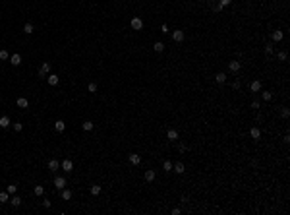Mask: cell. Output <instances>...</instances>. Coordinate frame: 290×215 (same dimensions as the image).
I'll list each match as a JSON object with an SVG mask.
<instances>
[{
	"instance_id": "6da1fadb",
	"label": "cell",
	"mask_w": 290,
	"mask_h": 215,
	"mask_svg": "<svg viewBox=\"0 0 290 215\" xmlns=\"http://www.w3.org/2000/svg\"><path fill=\"white\" fill-rule=\"evenodd\" d=\"M130 25H132L134 31H141L143 29V20L141 18H132V23H130Z\"/></svg>"
},
{
	"instance_id": "7a4b0ae2",
	"label": "cell",
	"mask_w": 290,
	"mask_h": 215,
	"mask_svg": "<svg viewBox=\"0 0 290 215\" xmlns=\"http://www.w3.org/2000/svg\"><path fill=\"white\" fill-rule=\"evenodd\" d=\"M48 72H50V64H48V62H43L41 68H39V78H46Z\"/></svg>"
},
{
	"instance_id": "3957f363",
	"label": "cell",
	"mask_w": 290,
	"mask_h": 215,
	"mask_svg": "<svg viewBox=\"0 0 290 215\" xmlns=\"http://www.w3.org/2000/svg\"><path fill=\"white\" fill-rule=\"evenodd\" d=\"M172 39L176 41V43H182V41L186 39V35H184V31H180V29H176V31H172Z\"/></svg>"
},
{
	"instance_id": "277c9868",
	"label": "cell",
	"mask_w": 290,
	"mask_h": 215,
	"mask_svg": "<svg viewBox=\"0 0 290 215\" xmlns=\"http://www.w3.org/2000/svg\"><path fill=\"white\" fill-rule=\"evenodd\" d=\"M172 170L176 173V175H182V173L186 170V167H184V163H182V161H178V163L172 165Z\"/></svg>"
},
{
	"instance_id": "5b68a950",
	"label": "cell",
	"mask_w": 290,
	"mask_h": 215,
	"mask_svg": "<svg viewBox=\"0 0 290 215\" xmlns=\"http://www.w3.org/2000/svg\"><path fill=\"white\" fill-rule=\"evenodd\" d=\"M54 186H56V190H62L66 186V178H62V176H56L54 178Z\"/></svg>"
},
{
	"instance_id": "8992f818",
	"label": "cell",
	"mask_w": 290,
	"mask_h": 215,
	"mask_svg": "<svg viewBox=\"0 0 290 215\" xmlns=\"http://www.w3.org/2000/svg\"><path fill=\"white\" fill-rule=\"evenodd\" d=\"M10 64H12V66H19V64H21V56H19L18 52L10 56Z\"/></svg>"
},
{
	"instance_id": "52a82bcc",
	"label": "cell",
	"mask_w": 290,
	"mask_h": 215,
	"mask_svg": "<svg viewBox=\"0 0 290 215\" xmlns=\"http://www.w3.org/2000/svg\"><path fill=\"white\" fill-rule=\"evenodd\" d=\"M46 81H48V85H58L60 79H58L56 74H48V76H46Z\"/></svg>"
},
{
	"instance_id": "ba28073f",
	"label": "cell",
	"mask_w": 290,
	"mask_h": 215,
	"mask_svg": "<svg viewBox=\"0 0 290 215\" xmlns=\"http://www.w3.org/2000/svg\"><path fill=\"white\" fill-rule=\"evenodd\" d=\"M128 159H130V163H132V165H139V163H141V157L137 155V153H130Z\"/></svg>"
},
{
	"instance_id": "9c48e42d",
	"label": "cell",
	"mask_w": 290,
	"mask_h": 215,
	"mask_svg": "<svg viewBox=\"0 0 290 215\" xmlns=\"http://www.w3.org/2000/svg\"><path fill=\"white\" fill-rule=\"evenodd\" d=\"M16 105H18L19 109H27V107H29V101H27L25 97H19L18 101H16Z\"/></svg>"
},
{
	"instance_id": "30bf717a",
	"label": "cell",
	"mask_w": 290,
	"mask_h": 215,
	"mask_svg": "<svg viewBox=\"0 0 290 215\" xmlns=\"http://www.w3.org/2000/svg\"><path fill=\"white\" fill-rule=\"evenodd\" d=\"M155 176H157V173H155L153 169L145 170V180H147V182H153V180H155Z\"/></svg>"
},
{
	"instance_id": "8fae6325",
	"label": "cell",
	"mask_w": 290,
	"mask_h": 215,
	"mask_svg": "<svg viewBox=\"0 0 290 215\" xmlns=\"http://www.w3.org/2000/svg\"><path fill=\"white\" fill-rule=\"evenodd\" d=\"M228 68H230V72H240V68H242V64H240L238 60H232L230 64H228Z\"/></svg>"
},
{
	"instance_id": "7c38bea8",
	"label": "cell",
	"mask_w": 290,
	"mask_h": 215,
	"mask_svg": "<svg viewBox=\"0 0 290 215\" xmlns=\"http://www.w3.org/2000/svg\"><path fill=\"white\" fill-rule=\"evenodd\" d=\"M58 169H60V161L50 159V161H48V170H58Z\"/></svg>"
},
{
	"instance_id": "4fadbf2b",
	"label": "cell",
	"mask_w": 290,
	"mask_h": 215,
	"mask_svg": "<svg viewBox=\"0 0 290 215\" xmlns=\"http://www.w3.org/2000/svg\"><path fill=\"white\" fill-rule=\"evenodd\" d=\"M54 130H56V132H64L66 130L64 120H56V122H54Z\"/></svg>"
},
{
	"instance_id": "5bb4252c",
	"label": "cell",
	"mask_w": 290,
	"mask_h": 215,
	"mask_svg": "<svg viewBox=\"0 0 290 215\" xmlns=\"http://www.w3.org/2000/svg\"><path fill=\"white\" fill-rule=\"evenodd\" d=\"M166 138H168V140H170V142H176V140H178V132H176V130H172V128H170V130L166 132Z\"/></svg>"
},
{
	"instance_id": "9a60e30c",
	"label": "cell",
	"mask_w": 290,
	"mask_h": 215,
	"mask_svg": "<svg viewBox=\"0 0 290 215\" xmlns=\"http://www.w3.org/2000/svg\"><path fill=\"white\" fill-rule=\"evenodd\" d=\"M62 169H64V170H68V173H70V170L74 169V163H72L70 159H64V161H62Z\"/></svg>"
},
{
	"instance_id": "2e32d148",
	"label": "cell",
	"mask_w": 290,
	"mask_h": 215,
	"mask_svg": "<svg viewBox=\"0 0 290 215\" xmlns=\"http://www.w3.org/2000/svg\"><path fill=\"white\" fill-rule=\"evenodd\" d=\"M60 196H62V200H66V202H68V200H72V192H70V190H66V188L60 190Z\"/></svg>"
},
{
	"instance_id": "e0dca14e",
	"label": "cell",
	"mask_w": 290,
	"mask_h": 215,
	"mask_svg": "<svg viewBox=\"0 0 290 215\" xmlns=\"http://www.w3.org/2000/svg\"><path fill=\"white\" fill-rule=\"evenodd\" d=\"M215 79H217V84H224L226 81V74L224 72H219V74L215 76Z\"/></svg>"
},
{
	"instance_id": "ac0fdd59",
	"label": "cell",
	"mask_w": 290,
	"mask_h": 215,
	"mask_svg": "<svg viewBox=\"0 0 290 215\" xmlns=\"http://www.w3.org/2000/svg\"><path fill=\"white\" fill-rule=\"evenodd\" d=\"M250 136L253 138V140H259V138H261V132H259V128H251V130H250Z\"/></svg>"
},
{
	"instance_id": "d6986e66",
	"label": "cell",
	"mask_w": 290,
	"mask_h": 215,
	"mask_svg": "<svg viewBox=\"0 0 290 215\" xmlns=\"http://www.w3.org/2000/svg\"><path fill=\"white\" fill-rule=\"evenodd\" d=\"M10 126V118L8 116H0V128H8Z\"/></svg>"
},
{
	"instance_id": "ffe728a7",
	"label": "cell",
	"mask_w": 290,
	"mask_h": 215,
	"mask_svg": "<svg viewBox=\"0 0 290 215\" xmlns=\"http://www.w3.org/2000/svg\"><path fill=\"white\" fill-rule=\"evenodd\" d=\"M33 31H35V27H33V23H25V25H23V33H27V35H31Z\"/></svg>"
},
{
	"instance_id": "44dd1931",
	"label": "cell",
	"mask_w": 290,
	"mask_h": 215,
	"mask_svg": "<svg viewBox=\"0 0 290 215\" xmlns=\"http://www.w3.org/2000/svg\"><path fill=\"white\" fill-rule=\"evenodd\" d=\"M250 89H251V91H253V93L261 91V81H253V84H251V87H250Z\"/></svg>"
},
{
	"instance_id": "7402d4cb",
	"label": "cell",
	"mask_w": 290,
	"mask_h": 215,
	"mask_svg": "<svg viewBox=\"0 0 290 215\" xmlns=\"http://www.w3.org/2000/svg\"><path fill=\"white\" fill-rule=\"evenodd\" d=\"M99 194H101V186H99V184H93V186H91V196H99Z\"/></svg>"
},
{
	"instance_id": "603a6c76",
	"label": "cell",
	"mask_w": 290,
	"mask_h": 215,
	"mask_svg": "<svg viewBox=\"0 0 290 215\" xmlns=\"http://www.w3.org/2000/svg\"><path fill=\"white\" fill-rule=\"evenodd\" d=\"M10 203H12L14 207H18V205H21V198H19V196H14L12 200H10Z\"/></svg>"
},
{
	"instance_id": "cb8c5ba5",
	"label": "cell",
	"mask_w": 290,
	"mask_h": 215,
	"mask_svg": "<svg viewBox=\"0 0 290 215\" xmlns=\"http://www.w3.org/2000/svg\"><path fill=\"white\" fill-rule=\"evenodd\" d=\"M81 126H83V130H85V132H91V130H93V122H91V120H85Z\"/></svg>"
},
{
	"instance_id": "d4e9b609",
	"label": "cell",
	"mask_w": 290,
	"mask_h": 215,
	"mask_svg": "<svg viewBox=\"0 0 290 215\" xmlns=\"http://www.w3.org/2000/svg\"><path fill=\"white\" fill-rule=\"evenodd\" d=\"M153 49H155V51H157V52H162V51H164V43H161V41H157V43H155V47H153Z\"/></svg>"
},
{
	"instance_id": "484cf974",
	"label": "cell",
	"mask_w": 290,
	"mask_h": 215,
	"mask_svg": "<svg viewBox=\"0 0 290 215\" xmlns=\"http://www.w3.org/2000/svg\"><path fill=\"white\" fill-rule=\"evenodd\" d=\"M282 37H284L282 31H275V33H273V41H280Z\"/></svg>"
},
{
	"instance_id": "4316f807",
	"label": "cell",
	"mask_w": 290,
	"mask_h": 215,
	"mask_svg": "<svg viewBox=\"0 0 290 215\" xmlns=\"http://www.w3.org/2000/svg\"><path fill=\"white\" fill-rule=\"evenodd\" d=\"M265 54H273V43H265Z\"/></svg>"
},
{
	"instance_id": "83f0119b",
	"label": "cell",
	"mask_w": 290,
	"mask_h": 215,
	"mask_svg": "<svg viewBox=\"0 0 290 215\" xmlns=\"http://www.w3.org/2000/svg\"><path fill=\"white\" fill-rule=\"evenodd\" d=\"M0 60H10V54H8V51H0Z\"/></svg>"
},
{
	"instance_id": "f1b7e54d",
	"label": "cell",
	"mask_w": 290,
	"mask_h": 215,
	"mask_svg": "<svg viewBox=\"0 0 290 215\" xmlns=\"http://www.w3.org/2000/svg\"><path fill=\"white\" fill-rule=\"evenodd\" d=\"M162 169L166 170V173H170V170H172V163H170V161H164V163H162Z\"/></svg>"
},
{
	"instance_id": "f546056e",
	"label": "cell",
	"mask_w": 290,
	"mask_h": 215,
	"mask_svg": "<svg viewBox=\"0 0 290 215\" xmlns=\"http://www.w3.org/2000/svg\"><path fill=\"white\" fill-rule=\"evenodd\" d=\"M8 192H0V203H4V202H8Z\"/></svg>"
},
{
	"instance_id": "4dcf8cb0",
	"label": "cell",
	"mask_w": 290,
	"mask_h": 215,
	"mask_svg": "<svg viewBox=\"0 0 290 215\" xmlns=\"http://www.w3.org/2000/svg\"><path fill=\"white\" fill-rule=\"evenodd\" d=\"M12 126H14V130H16V132H21V130H23V124H21V122H14Z\"/></svg>"
},
{
	"instance_id": "1f68e13d",
	"label": "cell",
	"mask_w": 290,
	"mask_h": 215,
	"mask_svg": "<svg viewBox=\"0 0 290 215\" xmlns=\"http://www.w3.org/2000/svg\"><path fill=\"white\" fill-rule=\"evenodd\" d=\"M16 190H18V186H16V184H10V186L6 188V192L8 194H16Z\"/></svg>"
},
{
	"instance_id": "d6a6232c",
	"label": "cell",
	"mask_w": 290,
	"mask_h": 215,
	"mask_svg": "<svg viewBox=\"0 0 290 215\" xmlns=\"http://www.w3.org/2000/svg\"><path fill=\"white\" fill-rule=\"evenodd\" d=\"M277 56H278V60H286V58H288V54H286V51H280V52L277 54Z\"/></svg>"
},
{
	"instance_id": "836d02e7",
	"label": "cell",
	"mask_w": 290,
	"mask_h": 215,
	"mask_svg": "<svg viewBox=\"0 0 290 215\" xmlns=\"http://www.w3.org/2000/svg\"><path fill=\"white\" fill-rule=\"evenodd\" d=\"M87 89H89L91 93H95V91H97V84H95V81H91V84L87 85Z\"/></svg>"
},
{
	"instance_id": "e575fe53",
	"label": "cell",
	"mask_w": 290,
	"mask_h": 215,
	"mask_svg": "<svg viewBox=\"0 0 290 215\" xmlns=\"http://www.w3.org/2000/svg\"><path fill=\"white\" fill-rule=\"evenodd\" d=\"M280 114H282L284 118H288V116H290V111H288V107H282V111H280Z\"/></svg>"
},
{
	"instance_id": "d590c367",
	"label": "cell",
	"mask_w": 290,
	"mask_h": 215,
	"mask_svg": "<svg viewBox=\"0 0 290 215\" xmlns=\"http://www.w3.org/2000/svg\"><path fill=\"white\" fill-rule=\"evenodd\" d=\"M273 99V93H269V91H263V101H271Z\"/></svg>"
},
{
	"instance_id": "8d00e7d4",
	"label": "cell",
	"mask_w": 290,
	"mask_h": 215,
	"mask_svg": "<svg viewBox=\"0 0 290 215\" xmlns=\"http://www.w3.org/2000/svg\"><path fill=\"white\" fill-rule=\"evenodd\" d=\"M43 192H45L43 186H35V194H37V196H43Z\"/></svg>"
},
{
	"instance_id": "74e56055",
	"label": "cell",
	"mask_w": 290,
	"mask_h": 215,
	"mask_svg": "<svg viewBox=\"0 0 290 215\" xmlns=\"http://www.w3.org/2000/svg\"><path fill=\"white\" fill-rule=\"evenodd\" d=\"M186 149H188V145H186V143H178V151H180V153H184Z\"/></svg>"
},
{
	"instance_id": "f35d334b",
	"label": "cell",
	"mask_w": 290,
	"mask_h": 215,
	"mask_svg": "<svg viewBox=\"0 0 290 215\" xmlns=\"http://www.w3.org/2000/svg\"><path fill=\"white\" fill-rule=\"evenodd\" d=\"M230 2H232V0H220L219 4H220V6H222V8H224V6H228V4H230Z\"/></svg>"
},
{
	"instance_id": "ab89813d",
	"label": "cell",
	"mask_w": 290,
	"mask_h": 215,
	"mask_svg": "<svg viewBox=\"0 0 290 215\" xmlns=\"http://www.w3.org/2000/svg\"><path fill=\"white\" fill-rule=\"evenodd\" d=\"M180 213H182L180 207H174V209H172V215H180Z\"/></svg>"
},
{
	"instance_id": "60d3db41",
	"label": "cell",
	"mask_w": 290,
	"mask_h": 215,
	"mask_svg": "<svg viewBox=\"0 0 290 215\" xmlns=\"http://www.w3.org/2000/svg\"><path fill=\"white\" fill-rule=\"evenodd\" d=\"M43 207L48 209V207H50V202H48V200H43Z\"/></svg>"
},
{
	"instance_id": "b9f144b4",
	"label": "cell",
	"mask_w": 290,
	"mask_h": 215,
	"mask_svg": "<svg viewBox=\"0 0 290 215\" xmlns=\"http://www.w3.org/2000/svg\"><path fill=\"white\" fill-rule=\"evenodd\" d=\"M251 109H259V101H253V103H251Z\"/></svg>"
},
{
	"instance_id": "7bdbcfd3",
	"label": "cell",
	"mask_w": 290,
	"mask_h": 215,
	"mask_svg": "<svg viewBox=\"0 0 290 215\" xmlns=\"http://www.w3.org/2000/svg\"><path fill=\"white\" fill-rule=\"evenodd\" d=\"M161 31H162V33H170V31H168V25H162V27H161Z\"/></svg>"
},
{
	"instance_id": "ee69618b",
	"label": "cell",
	"mask_w": 290,
	"mask_h": 215,
	"mask_svg": "<svg viewBox=\"0 0 290 215\" xmlns=\"http://www.w3.org/2000/svg\"><path fill=\"white\" fill-rule=\"evenodd\" d=\"M205 4H207V6H213V4H215V0H205Z\"/></svg>"
}]
</instances>
